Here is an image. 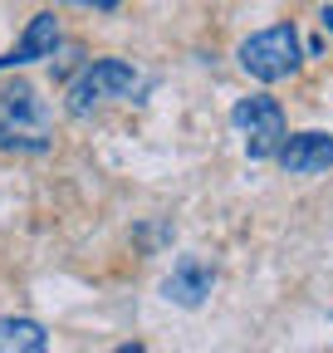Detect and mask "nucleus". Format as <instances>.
Masks as SVG:
<instances>
[{"instance_id": "5", "label": "nucleus", "mask_w": 333, "mask_h": 353, "mask_svg": "<svg viewBox=\"0 0 333 353\" xmlns=\"http://www.w3.org/2000/svg\"><path fill=\"white\" fill-rule=\"evenodd\" d=\"M211 290H216V265H206L201 255H182L172 265V275L162 280V299H172L182 309H201Z\"/></svg>"}, {"instance_id": "1", "label": "nucleus", "mask_w": 333, "mask_h": 353, "mask_svg": "<svg viewBox=\"0 0 333 353\" xmlns=\"http://www.w3.org/2000/svg\"><path fill=\"white\" fill-rule=\"evenodd\" d=\"M50 148H54V118H50V103L39 99V88L20 79L0 88V152L39 157Z\"/></svg>"}, {"instance_id": "6", "label": "nucleus", "mask_w": 333, "mask_h": 353, "mask_svg": "<svg viewBox=\"0 0 333 353\" xmlns=\"http://www.w3.org/2000/svg\"><path fill=\"white\" fill-rule=\"evenodd\" d=\"M279 167L289 176H319V172H328L333 167V132H319V128L289 132L284 148H279Z\"/></svg>"}, {"instance_id": "2", "label": "nucleus", "mask_w": 333, "mask_h": 353, "mask_svg": "<svg viewBox=\"0 0 333 353\" xmlns=\"http://www.w3.org/2000/svg\"><path fill=\"white\" fill-rule=\"evenodd\" d=\"M138 88H142V74H138L128 59H89V64L78 69V79H69L64 108H69V118H89V113H98L103 103L133 99Z\"/></svg>"}, {"instance_id": "4", "label": "nucleus", "mask_w": 333, "mask_h": 353, "mask_svg": "<svg viewBox=\"0 0 333 353\" xmlns=\"http://www.w3.org/2000/svg\"><path fill=\"white\" fill-rule=\"evenodd\" d=\"M230 123H235V132H240V148H245L250 162L279 157V148H284V138H289L284 108H279V99H270V94L240 99V103L230 108Z\"/></svg>"}, {"instance_id": "8", "label": "nucleus", "mask_w": 333, "mask_h": 353, "mask_svg": "<svg viewBox=\"0 0 333 353\" xmlns=\"http://www.w3.org/2000/svg\"><path fill=\"white\" fill-rule=\"evenodd\" d=\"M45 348H50V334L39 319H25V314L0 319V353H45Z\"/></svg>"}, {"instance_id": "3", "label": "nucleus", "mask_w": 333, "mask_h": 353, "mask_svg": "<svg viewBox=\"0 0 333 353\" xmlns=\"http://www.w3.org/2000/svg\"><path fill=\"white\" fill-rule=\"evenodd\" d=\"M304 64V44H299V30L294 25H270L260 34H250L240 44V69L260 83H279Z\"/></svg>"}, {"instance_id": "9", "label": "nucleus", "mask_w": 333, "mask_h": 353, "mask_svg": "<svg viewBox=\"0 0 333 353\" xmlns=\"http://www.w3.org/2000/svg\"><path fill=\"white\" fill-rule=\"evenodd\" d=\"M69 6H94V10H118L122 0H69Z\"/></svg>"}, {"instance_id": "10", "label": "nucleus", "mask_w": 333, "mask_h": 353, "mask_svg": "<svg viewBox=\"0 0 333 353\" xmlns=\"http://www.w3.org/2000/svg\"><path fill=\"white\" fill-rule=\"evenodd\" d=\"M319 20H323V30L333 34V6H323V15H319Z\"/></svg>"}, {"instance_id": "7", "label": "nucleus", "mask_w": 333, "mask_h": 353, "mask_svg": "<svg viewBox=\"0 0 333 353\" xmlns=\"http://www.w3.org/2000/svg\"><path fill=\"white\" fill-rule=\"evenodd\" d=\"M59 44H64L59 20L45 10V15H34V20L25 25V39L15 44L10 54H0V69H25V64H39V59H54Z\"/></svg>"}]
</instances>
